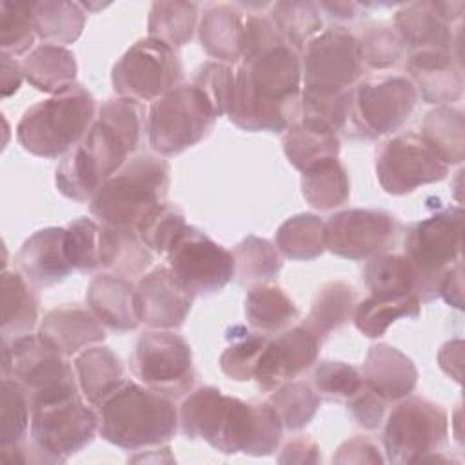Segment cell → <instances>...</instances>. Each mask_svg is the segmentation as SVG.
<instances>
[{"instance_id":"1","label":"cell","mask_w":465,"mask_h":465,"mask_svg":"<svg viewBox=\"0 0 465 465\" xmlns=\"http://www.w3.org/2000/svg\"><path fill=\"white\" fill-rule=\"evenodd\" d=\"M302 56L276 44L243 56L234 71L229 120L251 133H285L302 113Z\"/></svg>"},{"instance_id":"2","label":"cell","mask_w":465,"mask_h":465,"mask_svg":"<svg viewBox=\"0 0 465 465\" xmlns=\"http://www.w3.org/2000/svg\"><path fill=\"white\" fill-rule=\"evenodd\" d=\"M180 429L222 454L269 456L278 450L283 425L269 401H243L205 385L191 391L178 409Z\"/></svg>"},{"instance_id":"3","label":"cell","mask_w":465,"mask_h":465,"mask_svg":"<svg viewBox=\"0 0 465 465\" xmlns=\"http://www.w3.org/2000/svg\"><path fill=\"white\" fill-rule=\"evenodd\" d=\"M98 434L125 450L167 443L178 430L173 400L133 380H125L98 407Z\"/></svg>"},{"instance_id":"4","label":"cell","mask_w":465,"mask_h":465,"mask_svg":"<svg viewBox=\"0 0 465 465\" xmlns=\"http://www.w3.org/2000/svg\"><path fill=\"white\" fill-rule=\"evenodd\" d=\"M96 113L94 96L74 84L25 109L16 125V140L35 156H65L87 134Z\"/></svg>"},{"instance_id":"5","label":"cell","mask_w":465,"mask_h":465,"mask_svg":"<svg viewBox=\"0 0 465 465\" xmlns=\"http://www.w3.org/2000/svg\"><path fill=\"white\" fill-rule=\"evenodd\" d=\"M167 189L169 163L160 154L140 153L100 185L89 211L102 225L136 229L143 213L165 200Z\"/></svg>"},{"instance_id":"6","label":"cell","mask_w":465,"mask_h":465,"mask_svg":"<svg viewBox=\"0 0 465 465\" xmlns=\"http://www.w3.org/2000/svg\"><path fill=\"white\" fill-rule=\"evenodd\" d=\"M463 209H441L409 225L403 240V256L409 260L420 302L438 298L443 274L461 260Z\"/></svg>"},{"instance_id":"7","label":"cell","mask_w":465,"mask_h":465,"mask_svg":"<svg viewBox=\"0 0 465 465\" xmlns=\"http://www.w3.org/2000/svg\"><path fill=\"white\" fill-rule=\"evenodd\" d=\"M449 440V416L421 396L401 398L385 420L383 452L391 463L450 461L443 456Z\"/></svg>"},{"instance_id":"8","label":"cell","mask_w":465,"mask_h":465,"mask_svg":"<svg viewBox=\"0 0 465 465\" xmlns=\"http://www.w3.org/2000/svg\"><path fill=\"white\" fill-rule=\"evenodd\" d=\"M418 102L414 84L401 74L360 80L351 89V111L345 134L376 140L396 133L411 118Z\"/></svg>"},{"instance_id":"9","label":"cell","mask_w":465,"mask_h":465,"mask_svg":"<svg viewBox=\"0 0 465 465\" xmlns=\"http://www.w3.org/2000/svg\"><path fill=\"white\" fill-rule=\"evenodd\" d=\"M214 113L193 84H180L147 111V142L160 156L180 154L203 140L214 125Z\"/></svg>"},{"instance_id":"10","label":"cell","mask_w":465,"mask_h":465,"mask_svg":"<svg viewBox=\"0 0 465 465\" xmlns=\"http://www.w3.org/2000/svg\"><path fill=\"white\" fill-rule=\"evenodd\" d=\"M98 412L82 392L31 403V443L49 463H64L85 449L98 432Z\"/></svg>"},{"instance_id":"11","label":"cell","mask_w":465,"mask_h":465,"mask_svg":"<svg viewBox=\"0 0 465 465\" xmlns=\"http://www.w3.org/2000/svg\"><path fill=\"white\" fill-rule=\"evenodd\" d=\"M2 374L18 380L29 392L31 403L78 394L74 367L67 356L49 347L38 334L2 340Z\"/></svg>"},{"instance_id":"12","label":"cell","mask_w":465,"mask_h":465,"mask_svg":"<svg viewBox=\"0 0 465 465\" xmlns=\"http://www.w3.org/2000/svg\"><path fill=\"white\" fill-rule=\"evenodd\" d=\"M131 372L145 387L171 398H182L194 387L191 345L174 331H145L131 354Z\"/></svg>"},{"instance_id":"13","label":"cell","mask_w":465,"mask_h":465,"mask_svg":"<svg viewBox=\"0 0 465 465\" xmlns=\"http://www.w3.org/2000/svg\"><path fill=\"white\" fill-rule=\"evenodd\" d=\"M182 78L183 67L176 51L151 36L133 44L111 71L116 94L140 104L158 100L178 87Z\"/></svg>"},{"instance_id":"14","label":"cell","mask_w":465,"mask_h":465,"mask_svg":"<svg viewBox=\"0 0 465 465\" xmlns=\"http://www.w3.org/2000/svg\"><path fill=\"white\" fill-rule=\"evenodd\" d=\"M167 267L193 296H213L234 278L232 252L203 231L187 225L167 251Z\"/></svg>"},{"instance_id":"15","label":"cell","mask_w":465,"mask_h":465,"mask_svg":"<svg viewBox=\"0 0 465 465\" xmlns=\"http://www.w3.org/2000/svg\"><path fill=\"white\" fill-rule=\"evenodd\" d=\"M302 91L336 94L352 89L361 76L356 36L345 27H331L316 35L303 49Z\"/></svg>"},{"instance_id":"16","label":"cell","mask_w":465,"mask_h":465,"mask_svg":"<svg viewBox=\"0 0 465 465\" xmlns=\"http://www.w3.org/2000/svg\"><path fill=\"white\" fill-rule=\"evenodd\" d=\"M374 169L381 189L392 196L441 182L449 174V165L416 131H403L385 140L376 153Z\"/></svg>"},{"instance_id":"17","label":"cell","mask_w":465,"mask_h":465,"mask_svg":"<svg viewBox=\"0 0 465 465\" xmlns=\"http://www.w3.org/2000/svg\"><path fill=\"white\" fill-rule=\"evenodd\" d=\"M400 227L389 211L345 209L325 220V247L345 260H369L396 243Z\"/></svg>"},{"instance_id":"18","label":"cell","mask_w":465,"mask_h":465,"mask_svg":"<svg viewBox=\"0 0 465 465\" xmlns=\"http://www.w3.org/2000/svg\"><path fill=\"white\" fill-rule=\"evenodd\" d=\"M323 338L307 323L291 325L269 341L256 363L254 378L262 391H274L311 369L320 354Z\"/></svg>"},{"instance_id":"19","label":"cell","mask_w":465,"mask_h":465,"mask_svg":"<svg viewBox=\"0 0 465 465\" xmlns=\"http://www.w3.org/2000/svg\"><path fill=\"white\" fill-rule=\"evenodd\" d=\"M136 292L140 323L158 331L182 327L194 300L174 280L167 265L143 274L136 285Z\"/></svg>"},{"instance_id":"20","label":"cell","mask_w":465,"mask_h":465,"mask_svg":"<svg viewBox=\"0 0 465 465\" xmlns=\"http://www.w3.org/2000/svg\"><path fill=\"white\" fill-rule=\"evenodd\" d=\"M409 80L421 100L430 105H449L463 94L461 58L450 51H412L407 58Z\"/></svg>"},{"instance_id":"21","label":"cell","mask_w":465,"mask_h":465,"mask_svg":"<svg viewBox=\"0 0 465 465\" xmlns=\"http://www.w3.org/2000/svg\"><path fill=\"white\" fill-rule=\"evenodd\" d=\"M65 227H44L35 231L15 256L16 269L38 289L64 282L73 267L64 245Z\"/></svg>"},{"instance_id":"22","label":"cell","mask_w":465,"mask_h":465,"mask_svg":"<svg viewBox=\"0 0 465 465\" xmlns=\"http://www.w3.org/2000/svg\"><path fill=\"white\" fill-rule=\"evenodd\" d=\"M36 334L49 347L69 358L91 345L102 343L105 340V325L89 307L67 305L45 312Z\"/></svg>"},{"instance_id":"23","label":"cell","mask_w":465,"mask_h":465,"mask_svg":"<svg viewBox=\"0 0 465 465\" xmlns=\"http://www.w3.org/2000/svg\"><path fill=\"white\" fill-rule=\"evenodd\" d=\"M394 29L405 47L414 51H450L460 47L461 27L456 31L438 11L434 2H412L394 15Z\"/></svg>"},{"instance_id":"24","label":"cell","mask_w":465,"mask_h":465,"mask_svg":"<svg viewBox=\"0 0 465 465\" xmlns=\"http://www.w3.org/2000/svg\"><path fill=\"white\" fill-rule=\"evenodd\" d=\"M87 307L111 331L129 332L140 325L136 285L124 276L111 272L91 280L85 292Z\"/></svg>"},{"instance_id":"25","label":"cell","mask_w":465,"mask_h":465,"mask_svg":"<svg viewBox=\"0 0 465 465\" xmlns=\"http://www.w3.org/2000/svg\"><path fill=\"white\" fill-rule=\"evenodd\" d=\"M360 372L363 383L387 403L409 396L418 383L414 361L400 349L387 343L369 347Z\"/></svg>"},{"instance_id":"26","label":"cell","mask_w":465,"mask_h":465,"mask_svg":"<svg viewBox=\"0 0 465 465\" xmlns=\"http://www.w3.org/2000/svg\"><path fill=\"white\" fill-rule=\"evenodd\" d=\"M245 15L231 4H213L203 9L198 24V38L207 54L216 62L234 64L242 60Z\"/></svg>"},{"instance_id":"27","label":"cell","mask_w":465,"mask_h":465,"mask_svg":"<svg viewBox=\"0 0 465 465\" xmlns=\"http://www.w3.org/2000/svg\"><path fill=\"white\" fill-rule=\"evenodd\" d=\"M73 367L80 392L93 407H98L125 381L122 360L104 345H91L78 352Z\"/></svg>"},{"instance_id":"28","label":"cell","mask_w":465,"mask_h":465,"mask_svg":"<svg viewBox=\"0 0 465 465\" xmlns=\"http://www.w3.org/2000/svg\"><path fill=\"white\" fill-rule=\"evenodd\" d=\"M36 287L16 269L2 274V340L31 334L38 323Z\"/></svg>"},{"instance_id":"29","label":"cell","mask_w":465,"mask_h":465,"mask_svg":"<svg viewBox=\"0 0 465 465\" xmlns=\"http://www.w3.org/2000/svg\"><path fill=\"white\" fill-rule=\"evenodd\" d=\"M25 80L38 91L58 94L76 84L74 54L54 44H42L29 51L22 60Z\"/></svg>"},{"instance_id":"30","label":"cell","mask_w":465,"mask_h":465,"mask_svg":"<svg viewBox=\"0 0 465 465\" xmlns=\"http://www.w3.org/2000/svg\"><path fill=\"white\" fill-rule=\"evenodd\" d=\"M153 263V252L140 240L136 229L107 227L100 223V267L116 276L142 274Z\"/></svg>"},{"instance_id":"31","label":"cell","mask_w":465,"mask_h":465,"mask_svg":"<svg viewBox=\"0 0 465 465\" xmlns=\"http://www.w3.org/2000/svg\"><path fill=\"white\" fill-rule=\"evenodd\" d=\"M243 312L247 323L263 334L280 332L291 327L300 314L287 292L269 282L251 285L245 294Z\"/></svg>"},{"instance_id":"32","label":"cell","mask_w":465,"mask_h":465,"mask_svg":"<svg viewBox=\"0 0 465 465\" xmlns=\"http://www.w3.org/2000/svg\"><path fill=\"white\" fill-rule=\"evenodd\" d=\"M282 145L289 163L298 171L340 154L338 133L305 120H298L285 131Z\"/></svg>"},{"instance_id":"33","label":"cell","mask_w":465,"mask_h":465,"mask_svg":"<svg viewBox=\"0 0 465 465\" xmlns=\"http://www.w3.org/2000/svg\"><path fill=\"white\" fill-rule=\"evenodd\" d=\"M302 194L318 211H331L345 205L351 196L349 174L338 158L322 160L302 171Z\"/></svg>"},{"instance_id":"34","label":"cell","mask_w":465,"mask_h":465,"mask_svg":"<svg viewBox=\"0 0 465 465\" xmlns=\"http://www.w3.org/2000/svg\"><path fill=\"white\" fill-rule=\"evenodd\" d=\"M420 134L447 165L463 162L465 122L461 109L450 105L434 107L425 114Z\"/></svg>"},{"instance_id":"35","label":"cell","mask_w":465,"mask_h":465,"mask_svg":"<svg viewBox=\"0 0 465 465\" xmlns=\"http://www.w3.org/2000/svg\"><path fill=\"white\" fill-rule=\"evenodd\" d=\"M274 245L280 254L289 260H314L327 251L325 220L312 213L294 214L278 227L274 234Z\"/></svg>"},{"instance_id":"36","label":"cell","mask_w":465,"mask_h":465,"mask_svg":"<svg viewBox=\"0 0 465 465\" xmlns=\"http://www.w3.org/2000/svg\"><path fill=\"white\" fill-rule=\"evenodd\" d=\"M358 303V292L352 285L345 282H327L323 283L311 303L307 323L325 338L332 331L343 327L352 320L354 309Z\"/></svg>"},{"instance_id":"37","label":"cell","mask_w":465,"mask_h":465,"mask_svg":"<svg viewBox=\"0 0 465 465\" xmlns=\"http://www.w3.org/2000/svg\"><path fill=\"white\" fill-rule=\"evenodd\" d=\"M33 16L36 35L44 44H73L85 25V11L76 2H33Z\"/></svg>"},{"instance_id":"38","label":"cell","mask_w":465,"mask_h":465,"mask_svg":"<svg viewBox=\"0 0 465 465\" xmlns=\"http://www.w3.org/2000/svg\"><path fill=\"white\" fill-rule=\"evenodd\" d=\"M421 302L416 294L401 298H374L367 296L356 303L352 322L354 327L367 338H380L400 318H418Z\"/></svg>"},{"instance_id":"39","label":"cell","mask_w":465,"mask_h":465,"mask_svg":"<svg viewBox=\"0 0 465 465\" xmlns=\"http://www.w3.org/2000/svg\"><path fill=\"white\" fill-rule=\"evenodd\" d=\"M363 282L374 298H401L414 294V271L403 254L381 252L365 263Z\"/></svg>"},{"instance_id":"40","label":"cell","mask_w":465,"mask_h":465,"mask_svg":"<svg viewBox=\"0 0 465 465\" xmlns=\"http://www.w3.org/2000/svg\"><path fill=\"white\" fill-rule=\"evenodd\" d=\"M269 18L282 40L300 54L305 45L322 33L323 25L322 11L314 2H276L271 7Z\"/></svg>"},{"instance_id":"41","label":"cell","mask_w":465,"mask_h":465,"mask_svg":"<svg viewBox=\"0 0 465 465\" xmlns=\"http://www.w3.org/2000/svg\"><path fill=\"white\" fill-rule=\"evenodd\" d=\"M198 5L194 2H154L149 11L147 33L173 49L185 45L196 29Z\"/></svg>"},{"instance_id":"42","label":"cell","mask_w":465,"mask_h":465,"mask_svg":"<svg viewBox=\"0 0 465 465\" xmlns=\"http://www.w3.org/2000/svg\"><path fill=\"white\" fill-rule=\"evenodd\" d=\"M234 276L238 283H263L278 276L283 267L282 254L276 245L260 236L243 238L232 251Z\"/></svg>"},{"instance_id":"43","label":"cell","mask_w":465,"mask_h":465,"mask_svg":"<svg viewBox=\"0 0 465 465\" xmlns=\"http://www.w3.org/2000/svg\"><path fill=\"white\" fill-rule=\"evenodd\" d=\"M105 180L80 143H76L58 163L54 173L56 189L69 200L91 202Z\"/></svg>"},{"instance_id":"44","label":"cell","mask_w":465,"mask_h":465,"mask_svg":"<svg viewBox=\"0 0 465 465\" xmlns=\"http://www.w3.org/2000/svg\"><path fill=\"white\" fill-rule=\"evenodd\" d=\"M267 401L276 411L283 429L300 430L312 421L322 398L311 383L303 380H291L271 391Z\"/></svg>"},{"instance_id":"45","label":"cell","mask_w":465,"mask_h":465,"mask_svg":"<svg viewBox=\"0 0 465 465\" xmlns=\"http://www.w3.org/2000/svg\"><path fill=\"white\" fill-rule=\"evenodd\" d=\"M269 341V336L258 331H247L242 325L231 327L227 332V347L220 354L222 372L234 381L254 378L256 363Z\"/></svg>"},{"instance_id":"46","label":"cell","mask_w":465,"mask_h":465,"mask_svg":"<svg viewBox=\"0 0 465 465\" xmlns=\"http://www.w3.org/2000/svg\"><path fill=\"white\" fill-rule=\"evenodd\" d=\"M0 449L25 441L31 427V398L27 389L15 378H2L0 394Z\"/></svg>"},{"instance_id":"47","label":"cell","mask_w":465,"mask_h":465,"mask_svg":"<svg viewBox=\"0 0 465 465\" xmlns=\"http://www.w3.org/2000/svg\"><path fill=\"white\" fill-rule=\"evenodd\" d=\"M185 227L187 223L183 213L176 205L163 200L143 213L136 223V232L153 254H167Z\"/></svg>"},{"instance_id":"48","label":"cell","mask_w":465,"mask_h":465,"mask_svg":"<svg viewBox=\"0 0 465 465\" xmlns=\"http://www.w3.org/2000/svg\"><path fill=\"white\" fill-rule=\"evenodd\" d=\"M356 47L361 65L376 71L394 67L405 49L396 29L387 24H374L361 31L356 38Z\"/></svg>"},{"instance_id":"49","label":"cell","mask_w":465,"mask_h":465,"mask_svg":"<svg viewBox=\"0 0 465 465\" xmlns=\"http://www.w3.org/2000/svg\"><path fill=\"white\" fill-rule=\"evenodd\" d=\"M33 4H0V51L7 56L25 54L36 38Z\"/></svg>"},{"instance_id":"50","label":"cell","mask_w":465,"mask_h":465,"mask_svg":"<svg viewBox=\"0 0 465 465\" xmlns=\"http://www.w3.org/2000/svg\"><path fill=\"white\" fill-rule=\"evenodd\" d=\"M65 254L78 272H93L100 267V223L93 218L80 216L65 225Z\"/></svg>"},{"instance_id":"51","label":"cell","mask_w":465,"mask_h":465,"mask_svg":"<svg viewBox=\"0 0 465 465\" xmlns=\"http://www.w3.org/2000/svg\"><path fill=\"white\" fill-rule=\"evenodd\" d=\"M96 118L109 124L133 149H138L143 134H147V113L136 100L116 96L105 100L96 113Z\"/></svg>"},{"instance_id":"52","label":"cell","mask_w":465,"mask_h":465,"mask_svg":"<svg viewBox=\"0 0 465 465\" xmlns=\"http://www.w3.org/2000/svg\"><path fill=\"white\" fill-rule=\"evenodd\" d=\"M361 385V372L345 361L323 360L312 371L314 391L329 401H347Z\"/></svg>"},{"instance_id":"53","label":"cell","mask_w":465,"mask_h":465,"mask_svg":"<svg viewBox=\"0 0 465 465\" xmlns=\"http://www.w3.org/2000/svg\"><path fill=\"white\" fill-rule=\"evenodd\" d=\"M211 105L216 118L225 116L234 91V71L229 64L205 62L202 64L191 82Z\"/></svg>"},{"instance_id":"54","label":"cell","mask_w":465,"mask_h":465,"mask_svg":"<svg viewBox=\"0 0 465 465\" xmlns=\"http://www.w3.org/2000/svg\"><path fill=\"white\" fill-rule=\"evenodd\" d=\"M300 120L327 127L334 133L345 131L351 111V89L336 94H314L302 91Z\"/></svg>"},{"instance_id":"55","label":"cell","mask_w":465,"mask_h":465,"mask_svg":"<svg viewBox=\"0 0 465 465\" xmlns=\"http://www.w3.org/2000/svg\"><path fill=\"white\" fill-rule=\"evenodd\" d=\"M351 418L367 430H376L385 418L387 401L372 392L365 383L345 401Z\"/></svg>"},{"instance_id":"56","label":"cell","mask_w":465,"mask_h":465,"mask_svg":"<svg viewBox=\"0 0 465 465\" xmlns=\"http://www.w3.org/2000/svg\"><path fill=\"white\" fill-rule=\"evenodd\" d=\"M381 449L367 436L345 440L332 456V463H383Z\"/></svg>"},{"instance_id":"57","label":"cell","mask_w":465,"mask_h":465,"mask_svg":"<svg viewBox=\"0 0 465 465\" xmlns=\"http://www.w3.org/2000/svg\"><path fill=\"white\" fill-rule=\"evenodd\" d=\"M276 461L278 463H320L322 452L318 443L309 436H296L280 449Z\"/></svg>"},{"instance_id":"58","label":"cell","mask_w":465,"mask_h":465,"mask_svg":"<svg viewBox=\"0 0 465 465\" xmlns=\"http://www.w3.org/2000/svg\"><path fill=\"white\" fill-rule=\"evenodd\" d=\"M438 296H441L449 305L463 309V263L458 260L441 278L438 287Z\"/></svg>"},{"instance_id":"59","label":"cell","mask_w":465,"mask_h":465,"mask_svg":"<svg viewBox=\"0 0 465 465\" xmlns=\"http://www.w3.org/2000/svg\"><path fill=\"white\" fill-rule=\"evenodd\" d=\"M2 96L7 98L11 94H15L22 82H24V69H22V62H16V58L2 54Z\"/></svg>"},{"instance_id":"60","label":"cell","mask_w":465,"mask_h":465,"mask_svg":"<svg viewBox=\"0 0 465 465\" xmlns=\"http://www.w3.org/2000/svg\"><path fill=\"white\" fill-rule=\"evenodd\" d=\"M320 11H325L331 18L336 20H354L360 16V4L354 2H320L318 4Z\"/></svg>"}]
</instances>
